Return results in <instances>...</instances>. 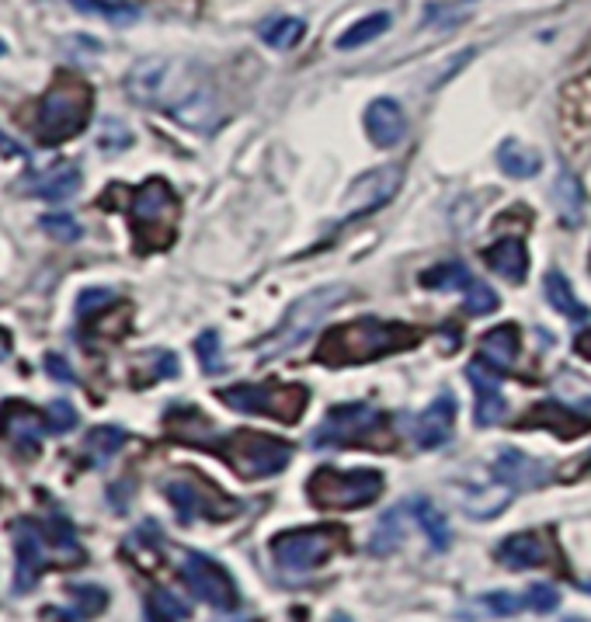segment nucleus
<instances>
[{
	"mask_svg": "<svg viewBox=\"0 0 591 622\" xmlns=\"http://www.w3.org/2000/svg\"><path fill=\"white\" fill-rule=\"evenodd\" d=\"M125 94L136 105L164 112L185 129H195V133H213L223 122L220 94L210 73L188 60H140L125 73Z\"/></svg>",
	"mask_w": 591,
	"mask_h": 622,
	"instance_id": "1",
	"label": "nucleus"
},
{
	"mask_svg": "<svg viewBox=\"0 0 591 622\" xmlns=\"http://www.w3.org/2000/svg\"><path fill=\"white\" fill-rule=\"evenodd\" d=\"M425 334L410 324L400 320H379V317H358L348 324L330 327L314 358L320 366L330 369H351V366H369V361H379L387 355H400L410 351L415 345H421Z\"/></svg>",
	"mask_w": 591,
	"mask_h": 622,
	"instance_id": "2",
	"label": "nucleus"
},
{
	"mask_svg": "<svg viewBox=\"0 0 591 622\" xmlns=\"http://www.w3.org/2000/svg\"><path fill=\"white\" fill-rule=\"evenodd\" d=\"M14 532V594H29L49 563H81L84 550L73 526L63 514L53 518H18Z\"/></svg>",
	"mask_w": 591,
	"mask_h": 622,
	"instance_id": "3",
	"label": "nucleus"
},
{
	"mask_svg": "<svg viewBox=\"0 0 591 622\" xmlns=\"http://www.w3.org/2000/svg\"><path fill=\"white\" fill-rule=\"evenodd\" d=\"M94 109V91L88 81L73 73H60L35 109L32 133L42 146H60L73 136H81Z\"/></svg>",
	"mask_w": 591,
	"mask_h": 622,
	"instance_id": "4",
	"label": "nucleus"
},
{
	"mask_svg": "<svg viewBox=\"0 0 591 622\" xmlns=\"http://www.w3.org/2000/svg\"><path fill=\"white\" fill-rule=\"evenodd\" d=\"M314 449H369L390 452L397 446V431L390 414H383L373 404H342L330 407L324 425L310 435Z\"/></svg>",
	"mask_w": 591,
	"mask_h": 622,
	"instance_id": "5",
	"label": "nucleus"
},
{
	"mask_svg": "<svg viewBox=\"0 0 591 622\" xmlns=\"http://www.w3.org/2000/svg\"><path fill=\"white\" fill-rule=\"evenodd\" d=\"M210 452H216L230 470L244 480H265L282 473L293 462V446L286 438L268 435V431H254V428H237L216 442H205Z\"/></svg>",
	"mask_w": 591,
	"mask_h": 622,
	"instance_id": "6",
	"label": "nucleus"
},
{
	"mask_svg": "<svg viewBox=\"0 0 591 622\" xmlns=\"http://www.w3.org/2000/svg\"><path fill=\"white\" fill-rule=\"evenodd\" d=\"M348 296H351L348 285H320V289L299 296L286 309V317L278 320V327L258 345V351L272 358V355H286V351L299 348L330 317V309H338V303H345Z\"/></svg>",
	"mask_w": 591,
	"mask_h": 622,
	"instance_id": "7",
	"label": "nucleus"
},
{
	"mask_svg": "<svg viewBox=\"0 0 591 622\" xmlns=\"http://www.w3.org/2000/svg\"><path fill=\"white\" fill-rule=\"evenodd\" d=\"M130 223L136 233V251H164L174 244V223H177V195L167 181L150 177L130 198Z\"/></svg>",
	"mask_w": 591,
	"mask_h": 622,
	"instance_id": "8",
	"label": "nucleus"
},
{
	"mask_svg": "<svg viewBox=\"0 0 591 622\" xmlns=\"http://www.w3.org/2000/svg\"><path fill=\"white\" fill-rule=\"evenodd\" d=\"M220 400L237 414H262L282 425H296L310 404V390L296 383H237L220 390Z\"/></svg>",
	"mask_w": 591,
	"mask_h": 622,
	"instance_id": "9",
	"label": "nucleus"
},
{
	"mask_svg": "<svg viewBox=\"0 0 591 622\" xmlns=\"http://www.w3.org/2000/svg\"><path fill=\"white\" fill-rule=\"evenodd\" d=\"M383 494V473L379 470H320L306 480V498L320 511H355L379 501Z\"/></svg>",
	"mask_w": 591,
	"mask_h": 622,
	"instance_id": "10",
	"label": "nucleus"
},
{
	"mask_svg": "<svg viewBox=\"0 0 591 622\" xmlns=\"http://www.w3.org/2000/svg\"><path fill=\"white\" fill-rule=\"evenodd\" d=\"M342 547H345V529L338 526L286 529L268 542L275 563L282 570H289V574H310V570L324 567Z\"/></svg>",
	"mask_w": 591,
	"mask_h": 622,
	"instance_id": "11",
	"label": "nucleus"
},
{
	"mask_svg": "<svg viewBox=\"0 0 591 622\" xmlns=\"http://www.w3.org/2000/svg\"><path fill=\"white\" fill-rule=\"evenodd\" d=\"M164 498L174 504L182 522H226L241 508L237 501L223 494L216 483H210L198 473H177L164 483Z\"/></svg>",
	"mask_w": 591,
	"mask_h": 622,
	"instance_id": "12",
	"label": "nucleus"
},
{
	"mask_svg": "<svg viewBox=\"0 0 591 622\" xmlns=\"http://www.w3.org/2000/svg\"><path fill=\"white\" fill-rule=\"evenodd\" d=\"M182 581L192 588V594H195L198 602L213 605L220 612H234L241 605L237 581L230 578V570L223 563H216L213 557L185 553V560H182Z\"/></svg>",
	"mask_w": 591,
	"mask_h": 622,
	"instance_id": "13",
	"label": "nucleus"
},
{
	"mask_svg": "<svg viewBox=\"0 0 591 622\" xmlns=\"http://www.w3.org/2000/svg\"><path fill=\"white\" fill-rule=\"evenodd\" d=\"M400 181H404V171L394 167V164H383V167H373L366 174H358L348 185V192H345L342 223L366 220V216L379 213L383 205H390V198L400 192Z\"/></svg>",
	"mask_w": 591,
	"mask_h": 622,
	"instance_id": "14",
	"label": "nucleus"
},
{
	"mask_svg": "<svg viewBox=\"0 0 591 622\" xmlns=\"http://www.w3.org/2000/svg\"><path fill=\"white\" fill-rule=\"evenodd\" d=\"M49 418L42 410L29 407V404H4V410H0V425H4V435L8 442L18 446L21 452H39L45 431H53V425H45Z\"/></svg>",
	"mask_w": 591,
	"mask_h": 622,
	"instance_id": "15",
	"label": "nucleus"
},
{
	"mask_svg": "<svg viewBox=\"0 0 591 622\" xmlns=\"http://www.w3.org/2000/svg\"><path fill=\"white\" fill-rule=\"evenodd\" d=\"M519 428H550L553 435L560 438H581L591 431V418L581 410H571V407H563L560 400H547V404H536L526 418L519 421Z\"/></svg>",
	"mask_w": 591,
	"mask_h": 622,
	"instance_id": "16",
	"label": "nucleus"
},
{
	"mask_svg": "<svg viewBox=\"0 0 591 622\" xmlns=\"http://www.w3.org/2000/svg\"><path fill=\"white\" fill-rule=\"evenodd\" d=\"M452 425H456V397L452 394H439L418 418L415 442L421 449H439L452 438Z\"/></svg>",
	"mask_w": 591,
	"mask_h": 622,
	"instance_id": "17",
	"label": "nucleus"
},
{
	"mask_svg": "<svg viewBox=\"0 0 591 622\" xmlns=\"http://www.w3.org/2000/svg\"><path fill=\"white\" fill-rule=\"evenodd\" d=\"M366 133L379 150H390L407 136V115L394 98H376L366 109Z\"/></svg>",
	"mask_w": 591,
	"mask_h": 622,
	"instance_id": "18",
	"label": "nucleus"
},
{
	"mask_svg": "<svg viewBox=\"0 0 591 622\" xmlns=\"http://www.w3.org/2000/svg\"><path fill=\"white\" fill-rule=\"evenodd\" d=\"M467 379L473 383V397H477V404H473V418H477V425L480 428H495V425H501L505 421V397H501V386H498V379H495V373L491 369H483L480 361H473V366L467 369Z\"/></svg>",
	"mask_w": 591,
	"mask_h": 622,
	"instance_id": "19",
	"label": "nucleus"
},
{
	"mask_svg": "<svg viewBox=\"0 0 591 622\" xmlns=\"http://www.w3.org/2000/svg\"><path fill=\"white\" fill-rule=\"evenodd\" d=\"M516 358H519V327L501 324V327H491L480 338L473 361H480V366L491 369V373H505V369L516 366Z\"/></svg>",
	"mask_w": 591,
	"mask_h": 622,
	"instance_id": "20",
	"label": "nucleus"
},
{
	"mask_svg": "<svg viewBox=\"0 0 591 622\" xmlns=\"http://www.w3.org/2000/svg\"><path fill=\"white\" fill-rule=\"evenodd\" d=\"M21 192H32V195H39L45 202H63V198L81 192V171H77V164H57L49 171H39L32 177H24Z\"/></svg>",
	"mask_w": 591,
	"mask_h": 622,
	"instance_id": "21",
	"label": "nucleus"
},
{
	"mask_svg": "<svg viewBox=\"0 0 591 622\" xmlns=\"http://www.w3.org/2000/svg\"><path fill=\"white\" fill-rule=\"evenodd\" d=\"M498 563H505L508 570H532V567H543L550 563V550L539 532H516L508 536L501 547L495 550Z\"/></svg>",
	"mask_w": 591,
	"mask_h": 622,
	"instance_id": "22",
	"label": "nucleus"
},
{
	"mask_svg": "<svg viewBox=\"0 0 591 622\" xmlns=\"http://www.w3.org/2000/svg\"><path fill=\"white\" fill-rule=\"evenodd\" d=\"M483 262H487V268H491L495 275L516 282V285L526 282V275H529L526 241H519V237H505V241L491 244V247L483 251Z\"/></svg>",
	"mask_w": 591,
	"mask_h": 622,
	"instance_id": "23",
	"label": "nucleus"
},
{
	"mask_svg": "<svg viewBox=\"0 0 591 622\" xmlns=\"http://www.w3.org/2000/svg\"><path fill=\"white\" fill-rule=\"evenodd\" d=\"M547 477V466L543 462H536L516 449H508L505 456H498L495 462V480L505 483L508 490H526V487H539Z\"/></svg>",
	"mask_w": 591,
	"mask_h": 622,
	"instance_id": "24",
	"label": "nucleus"
},
{
	"mask_svg": "<svg viewBox=\"0 0 591 622\" xmlns=\"http://www.w3.org/2000/svg\"><path fill=\"white\" fill-rule=\"evenodd\" d=\"M498 164L508 177H536L539 171H543V153H539L536 146H526L519 140H505L498 146Z\"/></svg>",
	"mask_w": 591,
	"mask_h": 622,
	"instance_id": "25",
	"label": "nucleus"
},
{
	"mask_svg": "<svg viewBox=\"0 0 591 622\" xmlns=\"http://www.w3.org/2000/svg\"><path fill=\"white\" fill-rule=\"evenodd\" d=\"M425 289H435V293H462L467 296L473 285H477V278L467 272V265L462 262H442V265H435V268H428V272H421V278H418Z\"/></svg>",
	"mask_w": 591,
	"mask_h": 622,
	"instance_id": "26",
	"label": "nucleus"
},
{
	"mask_svg": "<svg viewBox=\"0 0 591 622\" xmlns=\"http://www.w3.org/2000/svg\"><path fill=\"white\" fill-rule=\"evenodd\" d=\"M410 504V514L418 518V526H421V532H425V539L431 542V550H449V542H452V536H449V522H446V514L435 508L428 498H418V501H407Z\"/></svg>",
	"mask_w": 591,
	"mask_h": 622,
	"instance_id": "27",
	"label": "nucleus"
},
{
	"mask_svg": "<svg viewBox=\"0 0 591 622\" xmlns=\"http://www.w3.org/2000/svg\"><path fill=\"white\" fill-rule=\"evenodd\" d=\"M543 289H547V299H550V306L557 309V314H563L571 324H584L591 314L581 306V299L574 296V289H571V282L563 278L560 272H550L547 275V282H543Z\"/></svg>",
	"mask_w": 591,
	"mask_h": 622,
	"instance_id": "28",
	"label": "nucleus"
},
{
	"mask_svg": "<svg viewBox=\"0 0 591 622\" xmlns=\"http://www.w3.org/2000/svg\"><path fill=\"white\" fill-rule=\"evenodd\" d=\"M553 195H557V213L568 226H578L581 223V213H584V192H581V181L571 174V171H560L557 174V185H553Z\"/></svg>",
	"mask_w": 591,
	"mask_h": 622,
	"instance_id": "29",
	"label": "nucleus"
},
{
	"mask_svg": "<svg viewBox=\"0 0 591 622\" xmlns=\"http://www.w3.org/2000/svg\"><path fill=\"white\" fill-rule=\"evenodd\" d=\"M67 594H70V602H73V612L60 615L63 622H84V619H94L101 609L109 605L105 588H98V584H70Z\"/></svg>",
	"mask_w": 591,
	"mask_h": 622,
	"instance_id": "30",
	"label": "nucleus"
},
{
	"mask_svg": "<svg viewBox=\"0 0 591 622\" xmlns=\"http://www.w3.org/2000/svg\"><path fill=\"white\" fill-rule=\"evenodd\" d=\"M258 35H262L265 45L278 49V53H286V49H293V45L303 42V35H306V21H299V18H272V21L262 24Z\"/></svg>",
	"mask_w": 591,
	"mask_h": 622,
	"instance_id": "31",
	"label": "nucleus"
},
{
	"mask_svg": "<svg viewBox=\"0 0 591 622\" xmlns=\"http://www.w3.org/2000/svg\"><path fill=\"white\" fill-rule=\"evenodd\" d=\"M125 435L122 428H115V425H101V428H94L88 438H84V452H88V459L94 462V466H105L109 459H115V452L125 446Z\"/></svg>",
	"mask_w": 591,
	"mask_h": 622,
	"instance_id": "32",
	"label": "nucleus"
},
{
	"mask_svg": "<svg viewBox=\"0 0 591 622\" xmlns=\"http://www.w3.org/2000/svg\"><path fill=\"white\" fill-rule=\"evenodd\" d=\"M400 542H404V508L387 511L379 518V526H376V532L369 539V553L387 557V553L400 550Z\"/></svg>",
	"mask_w": 591,
	"mask_h": 622,
	"instance_id": "33",
	"label": "nucleus"
},
{
	"mask_svg": "<svg viewBox=\"0 0 591 622\" xmlns=\"http://www.w3.org/2000/svg\"><path fill=\"white\" fill-rule=\"evenodd\" d=\"M387 29H390V14H387V11L369 14V18H363V21H355L351 29L338 39V49H358V45H366V42L379 39Z\"/></svg>",
	"mask_w": 591,
	"mask_h": 622,
	"instance_id": "34",
	"label": "nucleus"
},
{
	"mask_svg": "<svg viewBox=\"0 0 591 622\" xmlns=\"http://www.w3.org/2000/svg\"><path fill=\"white\" fill-rule=\"evenodd\" d=\"M77 11L94 14L101 21H112V24H130L140 18V11L133 4H115V0H70Z\"/></svg>",
	"mask_w": 591,
	"mask_h": 622,
	"instance_id": "35",
	"label": "nucleus"
},
{
	"mask_svg": "<svg viewBox=\"0 0 591 622\" xmlns=\"http://www.w3.org/2000/svg\"><path fill=\"white\" fill-rule=\"evenodd\" d=\"M146 615H150V622H185L188 609H185V602H177L171 591H153L146 599Z\"/></svg>",
	"mask_w": 591,
	"mask_h": 622,
	"instance_id": "36",
	"label": "nucleus"
},
{
	"mask_svg": "<svg viewBox=\"0 0 591 622\" xmlns=\"http://www.w3.org/2000/svg\"><path fill=\"white\" fill-rule=\"evenodd\" d=\"M480 609L491 615V619H508V615H519L522 609H529L526 594H511V591H491L480 599Z\"/></svg>",
	"mask_w": 591,
	"mask_h": 622,
	"instance_id": "37",
	"label": "nucleus"
},
{
	"mask_svg": "<svg viewBox=\"0 0 591 622\" xmlns=\"http://www.w3.org/2000/svg\"><path fill=\"white\" fill-rule=\"evenodd\" d=\"M195 355H198V361H202V369L210 373V376H216V373H223V351H220V338L213 330H205L202 338L195 341Z\"/></svg>",
	"mask_w": 591,
	"mask_h": 622,
	"instance_id": "38",
	"label": "nucleus"
},
{
	"mask_svg": "<svg viewBox=\"0 0 591 622\" xmlns=\"http://www.w3.org/2000/svg\"><path fill=\"white\" fill-rule=\"evenodd\" d=\"M42 230L49 233V237L63 241V244L81 241V223H77L73 216H45V220H42Z\"/></svg>",
	"mask_w": 591,
	"mask_h": 622,
	"instance_id": "39",
	"label": "nucleus"
},
{
	"mask_svg": "<svg viewBox=\"0 0 591 622\" xmlns=\"http://www.w3.org/2000/svg\"><path fill=\"white\" fill-rule=\"evenodd\" d=\"M498 309V296L487 289L483 282H477L473 289L467 293V314H473V317H483V314H495Z\"/></svg>",
	"mask_w": 591,
	"mask_h": 622,
	"instance_id": "40",
	"label": "nucleus"
},
{
	"mask_svg": "<svg viewBox=\"0 0 591 622\" xmlns=\"http://www.w3.org/2000/svg\"><path fill=\"white\" fill-rule=\"evenodd\" d=\"M526 602L532 612H553V609H560V591L550 584H536L526 591Z\"/></svg>",
	"mask_w": 591,
	"mask_h": 622,
	"instance_id": "41",
	"label": "nucleus"
},
{
	"mask_svg": "<svg viewBox=\"0 0 591 622\" xmlns=\"http://www.w3.org/2000/svg\"><path fill=\"white\" fill-rule=\"evenodd\" d=\"M112 299H115V293H109V289H88L81 296V303H77V309H81V317L88 320L91 314H98V309L105 306V303H112Z\"/></svg>",
	"mask_w": 591,
	"mask_h": 622,
	"instance_id": "42",
	"label": "nucleus"
},
{
	"mask_svg": "<svg viewBox=\"0 0 591 622\" xmlns=\"http://www.w3.org/2000/svg\"><path fill=\"white\" fill-rule=\"evenodd\" d=\"M49 421H53V431H70L77 425V410L67 400H60L49 407Z\"/></svg>",
	"mask_w": 591,
	"mask_h": 622,
	"instance_id": "43",
	"label": "nucleus"
},
{
	"mask_svg": "<svg viewBox=\"0 0 591 622\" xmlns=\"http://www.w3.org/2000/svg\"><path fill=\"white\" fill-rule=\"evenodd\" d=\"M45 369L53 373L57 379H63V383H73V373L67 369V361L60 358V355H49V361H45Z\"/></svg>",
	"mask_w": 591,
	"mask_h": 622,
	"instance_id": "44",
	"label": "nucleus"
},
{
	"mask_svg": "<svg viewBox=\"0 0 591 622\" xmlns=\"http://www.w3.org/2000/svg\"><path fill=\"white\" fill-rule=\"evenodd\" d=\"M574 351H578L581 358H588V361H591V330H584L581 338H574Z\"/></svg>",
	"mask_w": 591,
	"mask_h": 622,
	"instance_id": "45",
	"label": "nucleus"
},
{
	"mask_svg": "<svg viewBox=\"0 0 591 622\" xmlns=\"http://www.w3.org/2000/svg\"><path fill=\"white\" fill-rule=\"evenodd\" d=\"M563 622H591V619H581V615H568V619H563Z\"/></svg>",
	"mask_w": 591,
	"mask_h": 622,
	"instance_id": "46",
	"label": "nucleus"
},
{
	"mask_svg": "<svg viewBox=\"0 0 591 622\" xmlns=\"http://www.w3.org/2000/svg\"><path fill=\"white\" fill-rule=\"evenodd\" d=\"M330 622H351V619H348V615H342V612H338V615H334V619H330Z\"/></svg>",
	"mask_w": 591,
	"mask_h": 622,
	"instance_id": "47",
	"label": "nucleus"
},
{
	"mask_svg": "<svg viewBox=\"0 0 591 622\" xmlns=\"http://www.w3.org/2000/svg\"><path fill=\"white\" fill-rule=\"evenodd\" d=\"M0 57H4V39H0Z\"/></svg>",
	"mask_w": 591,
	"mask_h": 622,
	"instance_id": "48",
	"label": "nucleus"
},
{
	"mask_svg": "<svg viewBox=\"0 0 591 622\" xmlns=\"http://www.w3.org/2000/svg\"><path fill=\"white\" fill-rule=\"evenodd\" d=\"M584 591H591V584H584Z\"/></svg>",
	"mask_w": 591,
	"mask_h": 622,
	"instance_id": "49",
	"label": "nucleus"
}]
</instances>
